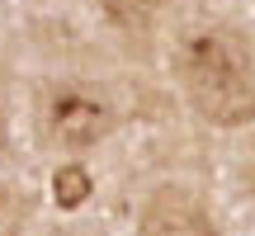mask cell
Wrapping results in <instances>:
<instances>
[{
    "mask_svg": "<svg viewBox=\"0 0 255 236\" xmlns=\"http://www.w3.org/2000/svg\"><path fill=\"white\" fill-rule=\"evenodd\" d=\"M175 76L194 114L213 127L255 123V57L227 28H194L175 47Z\"/></svg>",
    "mask_w": 255,
    "mask_h": 236,
    "instance_id": "6da1fadb",
    "label": "cell"
},
{
    "mask_svg": "<svg viewBox=\"0 0 255 236\" xmlns=\"http://www.w3.org/2000/svg\"><path fill=\"white\" fill-rule=\"evenodd\" d=\"M43 127H47L52 142L81 151V146H95V142H104V137L114 132V109H109V100H100V95H90V90L62 85V90L47 95Z\"/></svg>",
    "mask_w": 255,
    "mask_h": 236,
    "instance_id": "7a4b0ae2",
    "label": "cell"
},
{
    "mask_svg": "<svg viewBox=\"0 0 255 236\" xmlns=\"http://www.w3.org/2000/svg\"><path fill=\"white\" fill-rule=\"evenodd\" d=\"M137 236H218L208 203L184 184H161L151 199L142 203Z\"/></svg>",
    "mask_w": 255,
    "mask_h": 236,
    "instance_id": "3957f363",
    "label": "cell"
},
{
    "mask_svg": "<svg viewBox=\"0 0 255 236\" xmlns=\"http://www.w3.org/2000/svg\"><path fill=\"white\" fill-rule=\"evenodd\" d=\"M95 5L128 38H146L156 28V19H161V0H95Z\"/></svg>",
    "mask_w": 255,
    "mask_h": 236,
    "instance_id": "277c9868",
    "label": "cell"
},
{
    "mask_svg": "<svg viewBox=\"0 0 255 236\" xmlns=\"http://www.w3.org/2000/svg\"><path fill=\"white\" fill-rule=\"evenodd\" d=\"M52 194H57V208H81L95 194V180H90L85 165H62V170L52 175Z\"/></svg>",
    "mask_w": 255,
    "mask_h": 236,
    "instance_id": "5b68a950",
    "label": "cell"
},
{
    "mask_svg": "<svg viewBox=\"0 0 255 236\" xmlns=\"http://www.w3.org/2000/svg\"><path fill=\"white\" fill-rule=\"evenodd\" d=\"M246 184H251V189H255V165H251V170H246Z\"/></svg>",
    "mask_w": 255,
    "mask_h": 236,
    "instance_id": "8992f818",
    "label": "cell"
}]
</instances>
